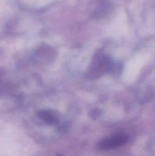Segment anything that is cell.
<instances>
[{
  "mask_svg": "<svg viewBox=\"0 0 155 156\" xmlns=\"http://www.w3.org/2000/svg\"><path fill=\"white\" fill-rule=\"evenodd\" d=\"M37 116L49 124H56L58 123V118L53 111H40L37 112Z\"/></svg>",
  "mask_w": 155,
  "mask_h": 156,
  "instance_id": "cell-2",
  "label": "cell"
},
{
  "mask_svg": "<svg viewBox=\"0 0 155 156\" xmlns=\"http://www.w3.org/2000/svg\"><path fill=\"white\" fill-rule=\"evenodd\" d=\"M129 140L127 136L122 135H115L114 136L109 137V138L104 139L99 143V149L107 150V149H112L115 148L120 147L126 144Z\"/></svg>",
  "mask_w": 155,
  "mask_h": 156,
  "instance_id": "cell-1",
  "label": "cell"
}]
</instances>
